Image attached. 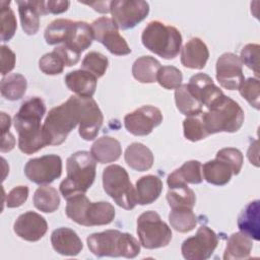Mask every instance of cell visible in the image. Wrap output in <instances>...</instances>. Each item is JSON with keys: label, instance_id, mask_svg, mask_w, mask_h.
<instances>
[{"label": "cell", "instance_id": "cell-1", "mask_svg": "<svg viewBox=\"0 0 260 260\" xmlns=\"http://www.w3.org/2000/svg\"><path fill=\"white\" fill-rule=\"evenodd\" d=\"M46 106L41 98H29L22 103L14 116V128L18 133V147L25 154H31L48 145L43 134L41 120Z\"/></svg>", "mask_w": 260, "mask_h": 260}, {"label": "cell", "instance_id": "cell-2", "mask_svg": "<svg viewBox=\"0 0 260 260\" xmlns=\"http://www.w3.org/2000/svg\"><path fill=\"white\" fill-rule=\"evenodd\" d=\"M67 177L60 184L63 197L69 198L84 194L92 185L95 178V159L88 151H77L66 161Z\"/></svg>", "mask_w": 260, "mask_h": 260}, {"label": "cell", "instance_id": "cell-3", "mask_svg": "<svg viewBox=\"0 0 260 260\" xmlns=\"http://www.w3.org/2000/svg\"><path fill=\"white\" fill-rule=\"evenodd\" d=\"M77 124H79L78 96L71 95L65 103L49 111L43 125V134L47 144L63 143Z\"/></svg>", "mask_w": 260, "mask_h": 260}, {"label": "cell", "instance_id": "cell-4", "mask_svg": "<svg viewBox=\"0 0 260 260\" xmlns=\"http://www.w3.org/2000/svg\"><path fill=\"white\" fill-rule=\"evenodd\" d=\"M86 242L90 252L98 257L135 258L140 253L138 241L132 235L117 230L91 234Z\"/></svg>", "mask_w": 260, "mask_h": 260}, {"label": "cell", "instance_id": "cell-5", "mask_svg": "<svg viewBox=\"0 0 260 260\" xmlns=\"http://www.w3.org/2000/svg\"><path fill=\"white\" fill-rule=\"evenodd\" d=\"M201 120L208 135L218 132H237L244 122V111L237 102L222 95L201 113Z\"/></svg>", "mask_w": 260, "mask_h": 260}, {"label": "cell", "instance_id": "cell-6", "mask_svg": "<svg viewBox=\"0 0 260 260\" xmlns=\"http://www.w3.org/2000/svg\"><path fill=\"white\" fill-rule=\"evenodd\" d=\"M65 212L71 220L84 226L109 224L115 217V208L111 203L91 202L84 194L69 198Z\"/></svg>", "mask_w": 260, "mask_h": 260}, {"label": "cell", "instance_id": "cell-7", "mask_svg": "<svg viewBox=\"0 0 260 260\" xmlns=\"http://www.w3.org/2000/svg\"><path fill=\"white\" fill-rule=\"evenodd\" d=\"M143 46L164 59H174L182 46L181 32L161 21H150L141 35Z\"/></svg>", "mask_w": 260, "mask_h": 260}, {"label": "cell", "instance_id": "cell-8", "mask_svg": "<svg viewBox=\"0 0 260 260\" xmlns=\"http://www.w3.org/2000/svg\"><path fill=\"white\" fill-rule=\"evenodd\" d=\"M103 186L105 192L120 207L131 210L135 207V188L127 171L119 165H111L103 172Z\"/></svg>", "mask_w": 260, "mask_h": 260}, {"label": "cell", "instance_id": "cell-9", "mask_svg": "<svg viewBox=\"0 0 260 260\" xmlns=\"http://www.w3.org/2000/svg\"><path fill=\"white\" fill-rule=\"evenodd\" d=\"M137 235L140 244L146 249L166 247L172 240L170 226L161 220L159 214L149 210L137 218Z\"/></svg>", "mask_w": 260, "mask_h": 260}, {"label": "cell", "instance_id": "cell-10", "mask_svg": "<svg viewBox=\"0 0 260 260\" xmlns=\"http://www.w3.org/2000/svg\"><path fill=\"white\" fill-rule=\"evenodd\" d=\"M112 19L120 29L133 28L149 13V4L142 0H114L110 3Z\"/></svg>", "mask_w": 260, "mask_h": 260}, {"label": "cell", "instance_id": "cell-11", "mask_svg": "<svg viewBox=\"0 0 260 260\" xmlns=\"http://www.w3.org/2000/svg\"><path fill=\"white\" fill-rule=\"evenodd\" d=\"M216 234L206 225H201L195 236L186 239L181 247L182 255L187 260H206L217 247Z\"/></svg>", "mask_w": 260, "mask_h": 260}, {"label": "cell", "instance_id": "cell-12", "mask_svg": "<svg viewBox=\"0 0 260 260\" xmlns=\"http://www.w3.org/2000/svg\"><path fill=\"white\" fill-rule=\"evenodd\" d=\"M93 38L102 43L112 54L124 56L131 53L125 39L119 34V28L112 18L103 16L91 23Z\"/></svg>", "mask_w": 260, "mask_h": 260}, {"label": "cell", "instance_id": "cell-13", "mask_svg": "<svg viewBox=\"0 0 260 260\" xmlns=\"http://www.w3.org/2000/svg\"><path fill=\"white\" fill-rule=\"evenodd\" d=\"M62 159L57 154H47L29 159L24 167L26 178L39 185L50 184L61 176Z\"/></svg>", "mask_w": 260, "mask_h": 260}, {"label": "cell", "instance_id": "cell-14", "mask_svg": "<svg viewBox=\"0 0 260 260\" xmlns=\"http://www.w3.org/2000/svg\"><path fill=\"white\" fill-rule=\"evenodd\" d=\"M161 122L162 114L160 110L149 105L142 106L124 117L125 128L136 136L148 135Z\"/></svg>", "mask_w": 260, "mask_h": 260}, {"label": "cell", "instance_id": "cell-15", "mask_svg": "<svg viewBox=\"0 0 260 260\" xmlns=\"http://www.w3.org/2000/svg\"><path fill=\"white\" fill-rule=\"evenodd\" d=\"M78 107L79 135L84 140H92L96 137L103 125V113L92 98L78 96Z\"/></svg>", "mask_w": 260, "mask_h": 260}, {"label": "cell", "instance_id": "cell-16", "mask_svg": "<svg viewBox=\"0 0 260 260\" xmlns=\"http://www.w3.org/2000/svg\"><path fill=\"white\" fill-rule=\"evenodd\" d=\"M243 63L239 56L228 52L219 56L216 61V79L219 84L229 90L239 89L245 80Z\"/></svg>", "mask_w": 260, "mask_h": 260}, {"label": "cell", "instance_id": "cell-17", "mask_svg": "<svg viewBox=\"0 0 260 260\" xmlns=\"http://www.w3.org/2000/svg\"><path fill=\"white\" fill-rule=\"evenodd\" d=\"M48 230L46 219L39 213L27 211L20 214L13 224L14 233L21 239L28 242L41 240Z\"/></svg>", "mask_w": 260, "mask_h": 260}, {"label": "cell", "instance_id": "cell-18", "mask_svg": "<svg viewBox=\"0 0 260 260\" xmlns=\"http://www.w3.org/2000/svg\"><path fill=\"white\" fill-rule=\"evenodd\" d=\"M187 86L190 92L207 109L223 95L222 90L216 86L212 78L205 73L193 75Z\"/></svg>", "mask_w": 260, "mask_h": 260}, {"label": "cell", "instance_id": "cell-19", "mask_svg": "<svg viewBox=\"0 0 260 260\" xmlns=\"http://www.w3.org/2000/svg\"><path fill=\"white\" fill-rule=\"evenodd\" d=\"M51 243L57 253L65 256H76L83 248L78 235L68 228H59L53 231Z\"/></svg>", "mask_w": 260, "mask_h": 260}, {"label": "cell", "instance_id": "cell-20", "mask_svg": "<svg viewBox=\"0 0 260 260\" xmlns=\"http://www.w3.org/2000/svg\"><path fill=\"white\" fill-rule=\"evenodd\" d=\"M209 51L206 44L199 38L190 39L182 48L181 62L191 69H202L207 63Z\"/></svg>", "mask_w": 260, "mask_h": 260}, {"label": "cell", "instance_id": "cell-21", "mask_svg": "<svg viewBox=\"0 0 260 260\" xmlns=\"http://www.w3.org/2000/svg\"><path fill=\"white\" fill-rule=\"evenodd\" d=\"M93 39L91 25L84 21H73L64 41V46L80 56V53L89 48Z\"/></svg>", "mask_w": 260, "mask_h": 260}, {"label": "cell", "instance_id": "cell-22", "mask_svg": "<svg viewBox=\"0 0 260 260\" xmlns=\"http://www.w3.org/2000/svg\"><path fill=\"white\" fill-rule=\"evenodd\" d=\"M64 80L67 87L78 96L91 98L95 92L96 77L83 69L69 72Z\"/></svg>", "mask_w": 260, "mask_h": 260}, {"label": "cell", "instance_id": "cell-23", "mask_svg": "<svg viewBox=\"0 0 260 260\" xmlns=\"http://www.w3.org/2000/svg\"><path fill=\"white\" fill-rule=\"evenodd\" d=\"M201 164L198 160L186 161L181 168L175 170L168 176L170 189L190 184H199L203 181Z\"/></svg>", "mask_w": 260, "mask_h": 260}, {"label": "cell", "instance_id": "cell-24", "mask_svg": "<svg viewBox=\"0 0 260 260\" xmlns=\"http://www.w3.org/2000/svg\"><path fill=\"white\" fill-rule=\"evenodd\" d=\"M90 154L100 164H109L116 161L122 154L120 142L110 136H102L93 142L90 148Z\"/></svg>", "mask_w": 260, "mask_h": 260}, {"label": "cell", "instance_id": "cell-25", "mask_svg": "<svg viewBox=\"0 0 260 260\" xmlns=\"http://www.w3.org/2000/svg\"><path fill=\"white\" fill-rule=\"evenodd\" d=\"M162 191V182L157 176H143L136 182L135 198L136 203L147 205L154 202Z\"/></svg>", "mask_w": 260, "mask_h": 260}, {"label": "cell", "instance_id": "cell-26", "mask_svg": "<svg viewBox=\"0 0 260 260\" xmlns=\"http://www.w3.org/2000/svg\"><path fill=\"white\" fill-rule=\"evenodd\" d=\"M259 200H254L247 204L238 217V228L249 238L259 241Z\"/></svg>", "mask_w": 260, "mask_h": 260}, {"label": "cell", "instance_id": "cell-27", "mask_svg": "<svg viewBox=\"0 0 260 260\" xmlns=\"http://www.w3.org/2000/svg\"><path fill=\"white\" fill-rule=\"evenodd\" d=\"M125 161L133 170L144 172L153 165V154L151 150L142 143L133 142L125 150Z\"/></svg>", "mask_w": 260, "mask_h": 260}, {"label": "cell", "instance_id": "cell-28", "mask_svg": "<svg viewBox=\"0 0 260 260\" xmlns=\"http://www.w3.org/2000/svg\"><path fill=\"white\" fill-rule=\"evenodd\" d=\"M201 169L205 181L216 186L228 184L234 175L232 167L219 157H215V159L205 162Z\"/></svg>", "mask_w": 260, "mask_h": 260}, {"label": "cell", "instance_id": "cell-29", "mask_svg": "<svg viewBox=\"0 0 260 260\" xmlns=\"http://www.w3.org/2000/svg\"><path fill=\"white\" fill-rule=\"evenodd\" d=\"M253 248L252 239L240 233H234L230 236L226 242V247L223 254L224 260L233 259H247L250 257L251 250Z\"/></svg>", "mask_w": 260, "mask_h": 260}, {"label": "cell", "instance_id": "cell-30", "mask_svg": "<svg viewBox=\"0 0 260 260\" xmlns=\"http://www.w3.org/2000/svg\"><path fill=\"white\" fill-rule=\"evenodd\" d=\"M18 12L22 29L26 35H36L40 28V16L38 1H17Z\"/></svg>", "mask_w": 260, "mask_h": 260}, {"label": "cell", "instance_id": "cell-31", "mask_svg": "<svg viewBox=\"0 0 260 260\" xmlns=\"http://www.w3.org/2000/svg\"><path fill=\"white\" fill-rule=\"evenodd\" d=\"M160 63L151 56H141L132 65L133 77L141 83H152L156 81Z\"/></svg>", "mask_w": 260, "mask_h": 260}, {"label": "cell", "instance_id": "cell-32", "mask_svg": "<svg viewBox=\"0 0 260 260\" xmlns=\"http://www.w3.org/2000/svg\"><path fill=\"white\" fill-rule=\"evenodd\" d=\"M175 102L178 110L185 116H199L202 104L190 92L187 84H181L175 91Z\"/></svg>", "mask_w": 260, "mask_h": 260}, {"label": "cell", "instance_id": "cell-33", "mask_svg": "<svg viewBox=\"0 0 260 260\" xmlns=\"http://www.w3.org/2000/svg\"><path fill=\"white\" fill-rule=\"evenodd\" d=\"M34 205L43 212H54L60 205V197L57 190L51 186L39 187L32 198Z\"/></svg>", "mask_w": 260, "mask_h": 260}, {"label": "cell", "instance_id": "cell-34", "mask_svg": "<svg viewBox=\"0 0 260 260\" xmlns=\"http://www.w3.org/2000/svg\"><path fill=\"white\" fill-rule=\"evenodd\" d=\"M27 82L23 75L13 73L1 80V94L8 101L20 100L26 91Z\"/></svg>", "mask_w": 260, "mask_h": 260}, {"label": "cell", "instance_id": "cell-35", "mask_svg": "<svg viewBox=\"0 0 260 260\" xmlns=\"http://www.w3.org/2000/svg\"><path fill=\"white\" fill-rule=\"evenodd\" d=\"M171 226L180 233H188L197 224V217L191 208H173L169 214Z\"/></svg>", "mask_w": 260, "mask_h": 260}, {"label": "cell", "instance_id": "cell-36", "mask_svg": "<svg viewBox=\"0 0 260 260\" xmlns=\"http://www.w3.org/2000/svg\"><path fill=\"white\" fill-rule=\"evenodd\" d=\"M167 200L172 209L181 207L193 209L196 203V196L192 189L184 185L170 189L167 193Z\"/></svg>", "mask_w": 260, "mask_h": 260}, {"label": "cell", "instance_id": "cell-37", "mask_svg": "<svg viewBox=\"0 0 260 260\" xmlns=\"http://www.w3.org/2000/svg\"><path fill=\"white\" fill-rule=\"evenodd\" d=\"M73 20L58 18L53 20L45 29V40L49 45L64 43Z\"/></svg>", "mask_w": 260, "mask_h": 260}, {"label": "cell", "instance_id": "cell-38", "mask_svg": "<svg viewBox=\"0 0 260 260\" xmlns=\"http://www.w3.org/2000/svg\"><path fill=\"white\" fill-rule=\"evenodd\" d=\"M10 1L0 2V17H1V35L0 39L2 42L9 41L15 34L17 28L15 15L10 8Z\"/></svg>", "mask_w": 260, "mask_h": 260}, {"label": "cell", "instance_id": "cell-39", "mask_svg": "<svg viewBox=\"0 0 260 260\" xmlns=\"http://www.w3.org/2000/svg\"><path fill=\"white\" fill-rule=\"evenodd\" d=\"M108 65V58L103 54L93 51L84 56L81 62V69L93 74L96 78H99L106 73Z\"/></svg>", "mask_w": 260, "mask_h": 260}, {"label": "cell", "instance_id": "cell-40", "mask_svg": "<svg viewBox=\"0 0 260 260\" xmlns=\"http://www.w3.org/2000/svg\"><path fill=\"white\" fill-rule=\"evenodd\" d=\"M156 81L167 89H177L182 84L183 75L175 66H162L158 70Z\"/></svg>", "mask_w": 260, "mask_h": 260}, {"label": "cell", "instance_id": "cell-41", "mask_svg": "<svg viewBox=\"0 0 260 260\" xmlns=\"http://www.w3.org/2000/svg\"><path fill=\"white\" fill-rule=\"evenodd\" d=\"M183 129H184V136L186 139L195 142L201 139H204L208 136L206 132L203 122L197 116L188 117L183 121Z\"/></svg>", "mask_w": 260, "mask_h": 260}, {"label": "cell", "instance_id": "cell-42", "mask_svg": "<svg viewBox=\"0 0 260 260\" xmlns=\"http://www.w3.org/2000/svg\"><path fill=\"white\" fill-rule=\"evenodd\" d=\"M65 63L61 56L54 50L45 54L39 61V67L42 72L48 75H56L63 72Z\"/></svg>", "mask_w": 260, "mask_h": 260}, {"label": "cell", "instance_id": "cell-43", "mask_svg": "<svg viewBox=\"0 0 260 260\" xmlns=\"http://www.w3.org/2000/svg\"><path fill=\"white\" fill-rule=\"evenodd\" d=\"M259 80L258 78L249 77L247 80H244L241 86L239 87L240 94L256 110H259Z\"/></svg>", "mask_w": 260, "mask_h": 260}, {"label": "cell", "instance_id": "cell-44", "mask_svg": "<svg viewBox=\"0 0 260 260\" xmlns=\"http://www.w3.org/2000/svg\"><path fill=\"white\" fill-rule=\"evenodd\" d=\"M240 59L249 69L253 70L255 75H259V45L258 44H248L242 51Z\"/></svg>", "mask_w": 260, "mask_h": 260}, {"label": "cell", "instance_id": "cell-45", "mask_svg": "<svg viewBox=\"0 0 260 260\" xmlns=\"http://www.w3.org/2000/svg\"><path fill=\"white\" fill-rule=\"evenodd\" d=\"M216 157H219L225 160L232 167L234 175H238L240 173L244 162V156L239 149L234 147L222 148L217 151Z\"/></svg>", "mask_w": 260, "mask_h": 260}, {"label": "cell", "instance_id": "cell-46", "mask_svg": "<svg viewBox=\"0 0 260 260\" xmlns=\"http://www.w3.org/2000/svg\"><path fill=\"white\" fill-rule=\"evenodd\" d=\"M28 197L27 186L14 187L6 196V206L8 208H15L21 206Z\"/></svg>", "mask_w": 260, "mask_h": 260}, {"label": "cell", "instance_id": "cell-47", "mask_svg": "<svg viewBox=\"0 0 260 260\" xmlns=\"http://www.w3.org/2000/svg\"><path fill=\"white\" fill-rule=\"evenodd\" d=\"M69 1H60V0H49V1H40V11L42 15L49 13L59 14L65 12L69 7Z\"/></svg>", "mask_w": 260, "mask_h": 260}, {"label": "cell", "instance_id": "cell-48", "mask_svg": "<svg viewBox=\"0 0 260 260\" xmlns=\"http://www.w3.org/2000/svg\"><path fill=\"white\" fill-rule=\"evenodd\" d=\"M15 66V54L7 46H1V74L6 75Z\"/></svg>", "mask_w": 260, "mask_h": 260}, {"label": "cell", "instance_id": "cell-49", "mask_svg": "<svg viewBox=\"0 0 260 260\" xmlns=\"http://www.w3.org/2000/svg\"><path fill=\"white\" fill-rule=\"evenodd\" d=\"M2 135V141H1V151L2 152H7L10 151L15 144V139L13 137V135L9 132L5 133V134H1Z\"/></svg>", "mask_w": 260, "mask_h": 260}, {"label": "cell", "instance_id": "cell-50", "mask_svg": "<svg viewBox=\"0 0 260 260\" xmlns=\"http://www.w3.org/2000/svg\"><path fill=\"white\" fill-rule=\"evenodd\" d=\"M110 2H85L84 4L93 7V9L101 13H107L110 11Z\"/></svg>", "mask_w": 260, "mask_h": 260}, {"label": "cell", "instance_id": "cell-51", "mask_svg": "<svg viewBox=\"0 0 260 260\" xmlns=\"http://www.w3.org/2000/svg\"><path fill=\"white\" fill-rule=\"evenodd\" d=\"M10 125H11L10 117L2 112L1 113V134H5L9 132Z\"/></svg>", "mask_w": 260, "mask_h": 260}]
</instances>
